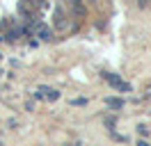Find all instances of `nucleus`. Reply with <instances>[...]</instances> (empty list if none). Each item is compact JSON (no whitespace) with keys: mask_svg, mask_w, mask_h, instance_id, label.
<instances>
[{"mask_svg":"<svg viewBox=\"0 0 151 146\" xmlns=\"http://www.w3.org/2000/svg\"><path fill=\"white\" fill-rule=\"evenodd\" d=\"M137 146H149V144H147V142H137Z\"/></svg>","mask_w":151,"mask_h":146,"instance_id":"423d86ee","label":"nucleus"},{"mask_svg":"<svg viewBox=\"0 0 151 146\" xmlns=\"http://www.w3.org/2000/svg\"><path fill=\"white\" fill-rule=\"evenodd\" d=\"M46 98H48V100H57V98H60V91L48 89V91H46Z\"/></svg>","mask_w":151,"mask_h":146,"instance_id":"20e7f679","label":"nucleus"},{"mask_svg":"<svg viewBox=\"0 0 151 146\" xmlns=\"http://www.w3.org/2000/svg\"><path fill=\"white\" fill-rule=\"evenodd\" d=\"M71 103H73V105H85L87 100L85 98H76V100H71Z\"/></svg>","mask_w":151,"mask_h":146,"instance_id":"39448f33","label":"nucleus"},{"mask_svg":"<svg viewBox=\"0 0 151 146\" xmlns=\"http://www.w3.org/2000/svg\"><path fill=\"white\" fill-rule=\"evenodd\" d=\"M103 75H105V80L110 82L114 89H119V91H131V84H128V82H124L119 75H112V73H103Z\"/></svg>","mask_w":151,"mask_h":146,"instance_id":"f257e3e1","label":"nucleus"},{"mask_svg":"<svg viewBox=\"0 0 151 146\" xmlns=\"http://www.w3.org/2000/svg\"><path fill=\"white\" fill-rule=\"evenodd\" d=\"M105 103H108L110 107H114V110H122V107H124V100H122V98H108Z\"/></svg>","mask_w":151,"mask_h":146,"instance_id":"f03ea898","label":"nucleus"},{"mask_svg":"<svg viewBox=\"0 0 151 146\" xmlns=\"http://www.w3.org/2000/svg\"><path fill=\"white\" fill-rule=\"evenodd\" d=\"M37 36H39V39H44V41H46V39H50V32H48V27L41 25V27L37 30Z\"/></svg>","mask_w":151,"mask_h":146,"instance_id":"7ed1b4c3","label":"nucleus"}]
</instances>
